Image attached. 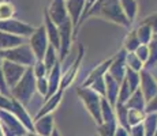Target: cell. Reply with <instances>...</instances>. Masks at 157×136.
I'll use <instances>...</instances> for the list:
<instances>
[{
  "label": "cell",
  "mask_w": 157,
  "mask_h": 136,
  "mask_svg": "<svg viewBox=\"0 0 157 136\" xmlns=\"http://www.w3.org/2000/svg\"><path fill=\"white\" fill-rule=\"evenodd\" d=\"M124 106L127 109H135V110H144L145 112V106H146V99L142 94L140 89L135 90L131 95H130L128 101L124 104Z\"/></svg>",
  "instance_id": "24"
},
{
  "label": "cell",
  "mask_w": 157,
  "mask_h": 136,
  "mask_svg": "<svg viewBox=\"0 0 157 136\" xmlns=\"http://www.w3.org/2000/svg\"><path fill=\"white\" fill-rule=\"evenodd\" d=\"M28 44L30 45V48H32L36 59L40 60V61H43L44 54H45V52H47L48 46H49V41H48L47 31H45L44 25L36 27L34 31H33V34L29 37Z\"/></svg>",
  "instance_id": "6"
},
{
  "label": "cell",
  "mask_w": 157,
  "mask_h": 136,
  "mask_svg": "<svg viewBox=\"0 0 157 136\" xmlns=\"http://www.w3.org/2000/svg\"><path fill=\"white\" fill-rule=\"evenodd\" d=\"M48 90H49V87H48L47 76H45V78H40V79H36V91L43 97L44 99L47 98V95H48Z\"/></svg>",
  "instance_id": "37"
},
{
  "label": "cell",
  "mask_w": 157,
  "mask_h": 136,
  "mask_svg": "<svg viewBox=\"0 0 157 136\" xmlns=\"http://www.w3.org/2000/svg\"><path fill=\"white\" fill-rule=\"evenodd\" d=\"M142 124L145 129V136H153L157 131V113L146 114Z\"/></svg>",
  "instance_id": "30"
},
{
  "label": "cell",
  "mask_w": 157,
  "mask_h": 136,
  "mask_svg": "<svg viewBox=\"0 0 157 136\" xmlns=\"http://www.w3.org/2000/svg\"><path fill=\"white\" fill-rule=\"evenodd\" d=\"M135 34H137V38L141 45H147L155 38V33H153L152 27L144 22H141L140 26L135 29Z\"/></svg>",
  "instance_id": "25"
},
{
  "label": "cell",
  "mask_w": 157,
  "mask_h": 136,
  "mask_svg": "<svg viewBox=\"0 0 157 136\" xmlns=\"http://www.w3.org/2000/svg\"><path fill=\"white\" fill-rule=\"evenodd\" d=\"M101 119L102 123H112L116 121V116H115V108L107 99L102 97L101 98Z\"/></svg>",
  "instance_id": "27"
},
{
  "label": "cell",
  "mask_w": 157,
  "mask_h": 136,
  "mask_svg": "<svg viewBox=\"0 0 157 136\" xmlns=\"http://www.w3.org/2000/svg\"><path fill=\"white\" fill-rule=\"evenodd\" d=\"M116 127H117V123L116 121H112V123H101L100 125H97V129H98V134H100V136H113Z\"/></svg>",
  "instance_id": "36"
},
{
  "label": "cell",
  "mask_w": 157,
  "mask_h": 136,
  "mask_svg": "<svg viewBox=\"0 0 157 136\" xmlns=\"http://www.w3.org/2000/svg\"><path fill=\"white\" fill-rule=\"evenodd\" d=\"M90 89L93 91H96L100 97H105V80L104 78H100V79L94 80L93 83H90Z\"/></svg>",
  "instance_id": "39"
},
{
  "label": "cell",
  "mask_w": 157,
  "mask_h": 136,
  "mask_svg": "<svg viewBox=\"0 0 157 136\" xmlns=\"http://www.w3.org/2000/svg\"><path fill=\"white\" fill-rule=\"evenodd\" d=\"M145 117H146V113L144 110H135V109H128L127 112V123L130 125V128L134 125H138V124H142Z\"/></svg>",
  "instance_id": "31"
},
{
  "label": "cell",
  "mask_w": 157,
  "mask_h": 136,
  "mask_svg": "<svg viewBox=\"0 0 157 136\" xmlns=\"http://www.w3.org/2000/svg\"><path fill=\"white\" fill-rule=\"evenodd\" d=\"M23 136H40V135H37L36 132H28V134L23 135Z\"/></svg>",
  "instance_id": "49"
},
{
  "label": "cell",
  "mask_w": 157,
  "mask_h": 136,
  "mask_svg": "<svg viewBox=\"0 0 157 136\" xmlns=\"http://www.w3.org/2000/svg\"><path fill=\"white\" fill-rule=\"evenodd\" d=\"M142 22L152 27V30H153V33H155V35H157V13L149 15V17H146V18H145V19L142 20Z\"/></svg>",
  "instance_id": "43"
},
{
  "label": "cell",
  "mask_w": 157,
  "mask_h": 136,
  "mask_svg": "<svg viewBox=\"0 0 157 136\" xmlns=\"http://www.w3.org/2000/svg\"><path fill=\"white\" fill-rule=\"evenodd\" d=\"M90 17H101L104 19L109 20V22H113L122 27H126V29H128L131 26L127 20V18H126V15L123 14L119 0H97L93 4V7L87 11V14L82 18L81 25H82V22H85L86 18Z\"/></svg>",
  "instance_id": "1"
},
{
  "label": "cell",
  "mask_w": 157,
  "mask_h": 136,
  "mask_svg": "<svg viewBox=\"0 0 157 136\" xmlns=\"http://www.w3.org/2000/svg\"><path fill=\"white\" fill-rule=\"evenodd\" d=\"M112 60H113V56L109 57V59H107V60H104V61H101L98 65H96V67L89 72V75L86 76V79L83 80L82 86L83 87H89L90 83H93L94 80L100 79V78H104L105 75L108 74V69H109L111 64H112Z\"/></svg>",
  "instance_id": "17"
},
{
  "label": "cell",
  "mask_w": 157,
  "mask_h": 136,
  "mask_svg": "<svg viewBox=\"0 0 157 136\" xmlns=\"http://www.w3.org/2000/svg\"><path fill=\"white\" fill-rule=\"evenodd\" d=\"M126 67L135 72H141L145 68L144 63L135 56V53H126Z\"/></svg>",
  "instance_id": "32"
},
{
  "label": "cell",
  "mask_w": 157,
  "mask_h": 136,
  "mask_svg": "<svg viewBox=\"0 0 157 136\" xmlns=\"http://www.w3.org/2000/svg\"><path fill=\"white\" fill-rule=\"evenodd\" d=\"M43 63H44L45 67H47L48 72H49L51 69H52L57 63H59V52H57V49L55 46H52V45L48 46L47 52H45V54H44Z\"/></svg>",
  "instance_id": "26"
},
{
  "label": "cell",
  "mask_w": 157,
  "mask_h": 136,
  "mask_svg": "<svg viewBox=\"0 0 157 136\" xmlns=\"http://www.w3.org/2000/svg\"><path fill=\"white\" fill-rule=\"evenodd\" d=\"M113 136H130V131H128V129H126L124 127H122V125H119V124H117Z\"/></svg>",
  "instance_id": "46"
},
{
  "label": "cell",
  "mask_w": 157,
  "mask_h": 136,
  "mask_svg": "<svg viewBox=\"0 0 157 136\" xmlns=\"http://www.w3.org/2000/svg\"><path fill=\"white\" fill-rule=\"evenodd\" d=\"M15 6L11 2H0V20H7L14 18Z\"/></svg>",
  "instance_id": "34"
},
{
  "label": "cell",
  "mask_w": 157,
  "mask_h": 136,
  "mask_svg": "<svg viewBox=\"0 0 157 136\" xmlns=\"http://www.w3.org/2000/svg\"><path fill=\"white\" fill-rule=\"evenodd\" d=\"M62 76H63V71H62V63H57V64L48 72L47 79H48V95L47 98H49L51 95H53L57 90L60 89V83H62ZM45 98V99H47Z\"/></svg>",
  "instance_id": "18"
},
{
  "label": "cell",
  "mask_w": 157,
  "mask_h": 136,
  "mask_svg": "<svg viewBox=\"0 0 157 136\" xmlns=\"http://www.w3.org/2000/svg\"><path fill=\"white\" fill-rule=\"evenodd\" d=\"M33 69V74H34L36 79H40V78H45L48 75V69L47 67L44 65L43 61H40V60H37V61L34 63V65L32 67Z\"/></svg>",
  "instance_id": "38"
},
{
  "label": "cell",
  "mask_w": 157,
  "mask_h": 136,
  "mask_svg": "<svg viewBox=\"0 0 157 136\" xmlns=\"http://www.w3.org/2000/svg\"><path fill=\"white\" fill-rule=\"evenodd\" d=\"M60 35V46H59V61L63 63L64 59L68 56L71 50V42L74 38V26H72L71 19H66L63 23L57 26Z\"/></svg>",
  "instance_id": "5"
},
{
  "label": "cell",
  "mask_w": 157,
  "mask_h": 136,
  "mask_svg": "<svg viewBox=\"0 0 157 136\" xmlns=\"http://www.w3.org/2000/svg\"><path fill=\"white\" fill-rule=\"evenodd\" d=\"M36 93V76L32 68H26L23 76L17 84L10 89V97L23 106H28Z\"/></svg>",
  "instance_id": "2"
},
{
  "label": "cell",
  "mask_w": 157,
  "mask_h": 136,
  "mask_svg": "<svg viewBox=\"0 0 157 136\" xmlns=\"http://www.w3.org/2000/svg\"><path fill=\"white\" fill-rule=\"evenodd\" d=\"M25 42H26L25 38H22V37L10 34V33L0 31V52H2V50L17 48V46H19V45L25 44Z\"/></svg>",
  "instance_id": "22"
},
{
  "label": "cell",
  "mask_w": 157,
  "mask_h": 136,
  "mask_svg": "<svg viewBox=\"0 0 157 136\" xmlns=\"http://www.w3.org/2000/svg\"><path fill=\"white\" fill-rule=\"evenodd\" d=\"M36 27L32 26L28 22H23V20L15 19V18H11V19L7 20H0V31L4 33H10V34L18 35V37H30L33 34Z\"/></svg>",
  "instance_id": "7"
},
{
  "label": "cell",
  "mask_w": 157,
  "mask_h": 136,
  "mask_svg": "<svg viewBox=\"0 0 157 136\" xmlns=\"http://www.w3.org/2000/svg\"><path fill=\"white\" fill-rule=\"evenodd\" d=\"M66 2H67V0H66Z\"/></svg>",
  "instance_id": "52"
},
{
  "label": "cell",
  "mask_w": 157,
  "mask_h": 136,
  "mask_svg": "<svg viewBox=\"0 0 157 136\" xmlns=\"http://www.w3.org/2000/svg\"><path fill=\"white\" fill-rule=\"evenodd\" d=\"M124 80L127 82V84L130 86L131 91L134 93L135 90L140 89V82H141V78H140V72H135L132 69H128L126 71V76H124Z\"/></svg>",
  "instance_id": "33"
},
{
  "label": "cell",
  "mask_w": 157,
  "mask_h": 136,
  "mask_svg": "<svg viewBox=\"0 0 157 136\" xmlns=\"http://www.w3.org/2000/svg\"><path fill=\"white\" fill-rule=\"evenodd\" d=\"M77 93H78V97L81 98V101H82L85 109L89 112L90 116L93 117L94 123L97 125H100L102 123V119H101V98L102 97H100L96 91H93L90 87H83V86L78 87Z\"/></svg>",
  "instance_id": "4"
},
{
  "label": "cell",
  "mask_w": 157,
  "mask_h": 136,
  "mask_svg": "<svg viewBox=\"0 0 157 136\" xmlns=\"http://www.w3.org/2000/svg\"><path fill=\"white\" fill-rule=\"evenodd\" d=\"M140 90L142 91V94L146 99V102L149 99H152L155 95H157V79L153 76V74L147 69H142L140 72Z\"/></svg>",
  "instance_id": "11"
},
{
  "label": "cell",
  "mask_w": 157,
  "mask_h": 136,
  "mask_svg": "<svg viewBox=\"0 0 157 136\" xmlns=\"http://www.w3.org/2000/svg\"><path fill=\"white\" fill-rule=\"evenodd\" d=\"M11 113L17 117L21 121L23 127L28 129V132H34V127H33V119L29 114L26 106H23L22 104H19L18 101L13 99V109H11Z\"/></svg>",
  "instance_id": "16"
},
{
  "label": "cell",
  "mask_w": 157,
  "mask_h": 136,
  "mask_svg": "<svg viewBox=\"0 0 157 136\" xmlns=\"http://www.w3.org/2000/svg\"><path fill=\"white\" fill-rule=\"evenodd\" d=\"M33 127L34 132L40 136H51V134L55 129V119L53 114H45L38 119H33Z\"/></svg>",
  "instance_id": "15"
},
{
  "label": "cell",
  "mask_w": 157,
  "mask_h": 136,
  "mask_svg": "<svg viewBox=\"0 0 157 136\" xmlns=\"http://www.w3.org/2000/svg\"><path fill=\"white\" fill-rule=\"evenodd\" d=\"M132 94L131 89H130V86L127 84V82L123 80L122 83H120V87H119V94H117V99H116V104H122L124 105L126 102L128 101L130 95ZM115 104V105H116Z\"/></svg>",
  "instance_id": "35"
},
{
  "label": "cell",
  "mask_w": 157,
  "mask_h": 136,
  "mask_svg": "<svg viewBox=\"0 0 157 136\" xmlns=\"http://www.w3.org/2000/svg\"><path fill=\"white\" fill-rule=\"evenodd\" d=\"M126 53L127 52L122 48V49L113 56L112 64H111L109 69H108V75L112 76L119 84L124 80L126 71H127V67H126Z\"/></svg>",
  "instance_id": "10"
},
{
  "label": "cell",
  "mask_w": 157,
  "mask_h": 136,
  "mask_svg": "<svg viewBox=\"0 0 157 136\" xmlns=\"http://www.w3.org/2000/svg\"><path fill=\"white\" fill-rule=\"evenodd\" d=\"M83 54H85V48H83V45H79V46H78V53H77V56H75L74 63H72L70 67L63 72L60 89H63L64 91H66V89H67V87L72 83V82L75 80V78H77V74H78V71H79V68H81V64H82Z\"/></svg>",
  "instance_id": "8"
},
{
  "label": "cell",
  "mask_w": 157,
  "mask_h": 136,
  "mask_svg": "<svg viewBox=\"0 0 157 136\" xmlns=\"http://www.w3.org/2000/svg\"><path fill=\"white\" fill-rule=\"evenodd\" d=\"M153 136H157V131H156V132H155V135H153Z\"/></svg>",
  "instance_id": "51"
},
{
  "label": "cell",
  "mask_w": 157,
  "mask_h": 136,
  "mask_svg": "<svg viewBox=\"0 0 157 136\" xmlns=\"http://www.w3.org/2000/svg\"><path fill=\"white\" fill-rule=\"evenodd\" d=\"M104 80H105V97L104 98L115 108V104H116V99H117V94H119L120 84L117 83L112 76H109L108 74L104 76Z\"/></svg>",
  "instance_id": "21"
},
{
  "label": "cell",
  "mask_w": 157,
  "mask_h": 136,
  "mask_svg": "<svg viewBox=\"0 0 157 136\" xmlns=\"http://www.w3.org/2000/svg\"><path fill=\"white\" fill-rule=\"evenodd\" d=\"M0 56H2L3 60L15 63V64H19L26 68H32L33 65H34V63L37 61L32 48H30V45L26 44V42L17 48H13V49L2 50Z\"/></svg>",
  "instance_id": "3"
},
{
  "label": "cell",
  "mask_w": 157,
  "mask_h": 136,
  "mask_svg": "<svg viewBox=\"0 0 157 136\" xmlns=\"http://www.w3.org/2000/svg\"><path fill=\"white\" fill-rule=\"evenodd\" d=\"M51 136H60V134H59V131H57V129L55 128V129H53V132L51 134Z\"/></svg>",
  "instance_id": "48"
},
{
  "label": "cell",
  "mask_w": 157,
  "mask_h": 136,
  "mask_svg": "<svg viewBox=\"0 0 157 136\" xmlns=\"http://www.w3.org/2000/svg\"><path fill=\"white\" fill-rule=\"evenodd\" d=\"M140 45L141 44H140V41H138V38H137L135 30H131V31L126 35L124 41H123V49H124L127 53H134Z\"/></svg>",
  "instance_id": "29"
},
{
  "label": "cell",
  "mask_w": 157,
  "mask_h": 136,
  "mask_svg": "<svg viewBox=\"0 0 157 136\" xmlns=\"http://www.w3.org/2000/svg\"><path fill=\"white\" fill-rule=\"evenodd\" d=\"M63 94H64V90L59 89L53 95H51L49 98L45 99L44 105L41 106L40 110L37 112V114H36L34 119H38V117H41V116H45V114L52 113V112L60 105V102H62V99H63Z\"/></svg>",
  "instance_id": "19"
},
{
  "label": "cell",
  "mask_w": 157,
  "mask_h": 136,
  "mask_svg": "<svg viewBox=\"0 0 157 136\" xmlns=\"http://www.w3.org/2000/svg\"><path fill=\"white\" fill-rule=\"evenodd\" d=\"M0 125L7 128L15 136H23L28 134V129L21 124L19 120L11 112H7V110H0Z\"/></svg>",
  "instance_id": "12"
},
{
  "label": "cell",
  "mask_w": 157,
  "mask_h": 136,
  "mask_svg": "<svg viewBox=\"0 0 157 136\" xmlns=\"http://www.w3.org/2000/svg\"><path fill=\"white\" fill-rule=\"evenodd\" d=\"M97 2V0H86V7H85V11H83V15H82V18L85 17V15L87 14V11L90 10V8L93 7V4ZM82 18H81V20H82ZM79 26H81V22H79Z\"/></svg>",
  "instance_id": "47"
},
{
  "label": "cell",
  "mask_w": 157,
  "mask_h": 136,
  "mask_svg": "<svg viewBox=\"0 0 157 136\" xmlns=\"http://www.w3.org/2000/svg\"><path fill=\"white\" fill-rule=\"evenodd\" d=\"M66 7L68 11V17H70L72 26H74V35L77 33L78 27H79L81 18L83 15L86 7V0H67L66 2Z\"/></svg>",
  "instance_id": "14"
},
{
  "label": "cell",
  "mask_w": 157,
  "mask_h": 136,
  "mask_svg": "<svg viewBox=\"0 0 157 136\" xmlns=\"http://www.w3.org/2000/svg\"><path fill=\"white\" fill-rule=\"evenodd\" d=\"M130 136H145L144 124H138L130 128Z\"/></svg>",
  "instance_id": "45"
},
{
  "label": "cell",
  "mask_w": 157,
  "mask_h": 136,
  "mask_svg": "<svg viewBox=\"0 0 157 136\" xmlns=\"http://www.w3.org/2000/svg\"><path fill=\"white\" fill-rule=\"evenodd\" d=\"M120 7L123 10V14L126 15L130 25H132V22L135 20L138 14V3L137 0H119Z\"/></svg>",
  "instance_id": "23"
},
{
  "label": "cell",
  "mask_w": 157,
  "mask_h": 136,
  "mask_svg": "<svg viewBox=\"0 0 157 136\" xmlns=\"http://www.w3.org/2000/svg\"><path fill=\"white\" fill-rule=\"evenodd\" d=\"M11 109H13V98L0 93V110L11 112Z\"/></svg>",
  "instance_id": "41"
},
{
  "label": "cell",
  "mask_w": 157,
  "mask_h": 136,
  "mask_svg": "<svg viewBox=\"0 0 157 136\" xmlns=\"http://www.w3.org/2000/svg\"><path fill=\"white\" fill-rule=\"evenodd\" d=\"M145 113L150 114V113H157V95H155L152 99L146 102V106H145Z\"/></svg>",
  "instance_id": "44"
},
{
  "label": "cell",
  "mask_w": 157,
  "mask_h": 136,
  "mask_svg": "<svg viewBox=\"0 0 157 136\" xmlns=\"http://www.w3.org/2000/svg\"><path fill=\"white\" fill-rule=\"evenodd\" d=\"M134 53H135V56H137L138 59L144 63V65H145V63H146L147 59H149V48H147V45H140Z\"/></svg>",
  "instance_id": "40"
},
{
  "label": "cell",
  "mask_w": 157,
  "mask_h": 136,
  "mask_svg": "<svg viewBox=\"0 0 157 136\" xmlns=\"http://www.w3.org/2000/svg\"><path fill=\"white\" fill-rule=\"evenodd\" d=\"M43 25L45 27V31H47V37L49 41V45L55 46L59 52V46H60V35H59V29L52 20L49 19V17L47 15V13H44V22Z\"/></svg>",
  "instance_id": "20"
},
{
  "label": "cell",
  "mask_w": 157,
  "mask_h": 136,
  "mask_svg": "<svg viewBox=\"0 0 157 136\" xmlns=\"http://www.w3.org/2000/svg\"><path fill=\"white\" fill-rule=\"evenodd\" d=\"M0 93L7 97H10V89L7 87L6 84V80H4V75H3V59L0 56Z\"/></svg>",
  "instance_id": "42"
},
{
  "label": "cell",
  "mask_w": 157,
  "mask_h": 136,
  "mask_svg": "<svg viewBox=\"0 0 157 136\" xmlns=\"http://www.w3.org/2000/svg\"><path fill=\"white\" fill-rule=\"evenodd\" d=\"M0 136H3V132H2V125H0Z\"/></svg>",
  "instance_id": "50"
},
{
  "label": "cell",
  "mask_w": 157,
  "mask_h": 136,
  "mask_svg": "<svg viewBox=\"0 0 157 136\" xmlns=\"http://www.w3.org/2000/svg\"><path fill=\"white\" fill-rule=\"evenodd\" d=\"M147 48H149V59L145 63V69L150 71L152 68L157 67V35H155V38L147 44Z\"/></svg>",
  "instance_id": "28"
},
{
  "label": "cell",
  "mask_w": 157,
  "mask_h": 136,
  "mask_svg": "<svg viewBox=\"0 0 157 136\" xmlns=\"http://www.w3.org/2000/svg\"><path fill=\"white\" fill-rule=\"evenodd\" d=\"M45 13L56 26H59L60 23H63L66 19L70 18L67 7H66V0H52Z\"/></svg>",
  "instance_id": "13"
},
{
  "label": "cell",
  "mask_w": 157,
  "mask_h": 136,
  "mask_svg": "<svg viewBox=\"0 0 157 136\" xmlns=\"http://www.w3.org/2000/svg\"><path fill=\"white\" fill-rule=\"evenodd\" d=\"M25 71H26V67L7 61V60H3V75H4V80L8 89H13L15 84L21 80Z\"/></svg>",
  "instance_id": "9"
}]
</instances>
